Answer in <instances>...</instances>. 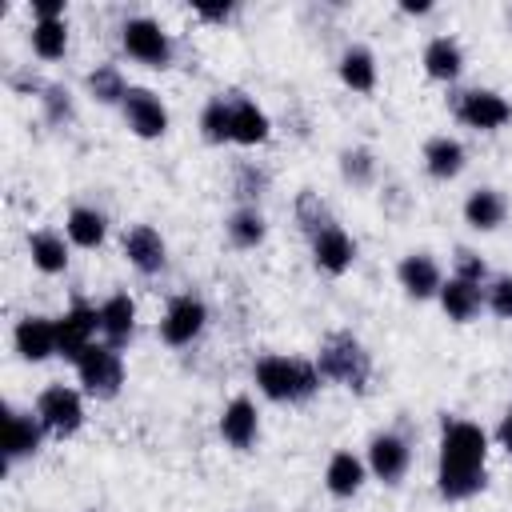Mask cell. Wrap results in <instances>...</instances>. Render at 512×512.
I'll list each match as a JSON object with an SVG mask.
<instances>
[{
	"mask_svg": "<svg viewBox=\"0 0 512 512\" xmlns=\"http://www.w3.org/2000/svg\"><path fill=\"white\" fill-rule=\"evenodd\" d=\"M488 432L472 420L444 416L440 456H436V488L444 500H468L488 484Z\"/></svg>",
	"mask_w": 512,
	"mask_h": 512,
	"instance_id": "obj_1",
	"label": "cell"
},
{
	"mask_svg": "<svg viewBox=\"0 0 512 512\" xmlns=\"http://www.w3.org/2000/svg\"><path fill=\"white\" fill-rule=\"evenodd\" d=\"M252 380L256 388L276 400V404H300L308 396H316L320 388V372L312 360H300V356H280V352H268L252 364Z\"/></svg>",
	"mask_w": 512,
	"mask_h": 512,
	"instance_id": "obj_2",
	"label": "cell"
},
{
	"mask_svg": "<svg viewBox=\"0 0 512 512\" xmlns=\"http://www.w3.org/2000/svg\"><path fill=\"white\" fill-rule=\"evenodd\" d=\"M316 372H320V380H332L340 388L368 392V384H372V352L344 328L328 332L320 340V352H316Z\"/></svg>",
	"mask_w": 512,
	"mask_h": 512,
	"instance_id": "obj_3",
	"label": "cell"
},
{
	"mask_svg": "<svg viewBox=\"0 0 512 512\" xmlns=\"http://www.w3.org/2000/svg\"><path fill=\"white\" fill-rule=\"evenodd\" d=\"M76 376H80V384H84L88 396L112 400V396L120 392V384H124V356H120V348H112V344H92V348L76 360Z\"/></svg>",
	"mask_w": 512,
	"mask_h": 512,
	"instance_id": "obj_4",
	"label": "cell"
},
{
	"mask_svg": "<svg viewBox=\"0 0 512 512\" xmlns=\"http://www.w3.org/2000/svg\"><path fill=\"white\" fill-rule=\"evenodd\" d=\"M120 44L132 60L148 64V68H168L172 64V36L160 28V20L152 16H132L120 28Z\"/></svg>",
	"mask_w": 512,
	"mask_h": 512,
	"instance_id": "obj_5",
	"label": "cell"
},
{
	"mask_svg": "<svg viewBox=\"0 0 512 512\" xmlns=\"http://www.w3.org/2000/svg\"><path fill=\"white\" fill-rule=\"evenodd\" d=\"M36 416L44 424L48 436H76L80 424H84V400L76 388L68 384H48L40 396H36Z\"/></svg>",
	"mask_w": 512,
	"mask_h": 512,
	"instance_id": "obj_6",
	"label": "cell"
},
{
	"mask_svg": "<svg viewBox=\"0 0 512 512\" xmlns=\"http://www.w3.org/2000/svg\"><path fill=\"white\" fill-rule=\"evenodd\" d=\"M452 112H456L460 124H468V128H476V132H496V128H504V124L512 120V104H508L500 92H492V88L456 92Z\"/></svg>",
	"mask_w": 512,
	"mask_h": 512,
	"instance_id": "obj_7",
	"label": "cell"
},
{
	"mask_svg": "<svg viewBox=\"0 0 512 512\" xmlns=\"http://www.w3.org/2000/svg\"><path fill=\"white\" fill-rule=\"evenodd\" d=\"M204 324H208L204 300L192 296V292H180V296L168 300V308H164V316H160V340H164L168 348H188V344L204 332Z\"/></svg>",
	"mask_w": 512,
	"mask_h": 512,
	"instance_id": "obj_8",
	"label": "cell"
},
{
	"mask_svg": "<svg viewBox=\"0 0 512 512\" xmlns=\"http://www.w3.org/2000/svg\"><path fill=\"white\" fill-rule=\"evenodd\" d=\"M96 332H100V308L76 300L64 316H56V340H60V356L64 360H80L92 344H96Z\"/></svg>",
	"mask_w": 512,
	"mask_h": 512,
	"instance_id": "obj_9",
	"label": "cell"
},
{
	"mask_svg": "<svg viewBox=\"0 0 512 512\" xmlns=\"http://www.w3.org/2000/svg\"><path fill=\"white\" fill-rule=\"evenodd\" d=\"M12 348L20 352V360L40 364L60 356V340H56V320L52 316H20L12 328Z\"/></svg>",
	"mask_w": 512,
	"mask_h": 512,
	"instance_id": "obj_10",
	"label": "cell"
},
{
	"mask_svg": "<svg viewBox=\"0 0 512 512\" xmlns=\"http://www.w3.org/2000/svg\"><path fill=\"white\" fill-rule=\"evenodd\" d=\"M120 108H124L128 128L140 140H156V136L168 132V108H164V100L152 88H128V96H124Z\"/></svg>",
	"mask_w": 512,
	"mask_h": 512,
	"instance_id": "obj_11",
	"label": "cell"
},
{
	"mask_svg": "<svg viewBox=\"0 0 512 512\" xmlns=\"http://www.w3.org/2000/svg\"><path fill=\"white\" fill-rule=\"evenodd\" d=\"M120 248H124L128 264H132L140 276H156V272H164V264H168V244H164V236H160L152 224H132V228H124Z\"/></svg>",
	"mask_w": 512,
	"mask_h": 512,
	"instance_id": "obj_12",
	"label": "cell"
},
{
	"mask_svg": "<svg viewBox=\"0 0 512 512\" xmlns=\"http://www.w3.org/2000/svg\"><path fill=\"white\" fill-rule=\"evenodd\" d=\"M408 464H412V448H408V440L400 432H376L368 440V468H372L376 480L400 484Z\"/></svg>",
	"mask_w": 512,
	"mask_h": 512,
	"instance_id": "obj_13",
	"label": "cell"
},
{
	"mask_svg": "<svg viewBox=\"0 0 512 512\" xmlns=\"http://www.w3.org/2000/svg\"><path fill=\"white\" fill-rule=\"evenodd\" d=\"M356 260V240L340 228V224H328L312 236V264L328 276H344Z\"/></svg>",
	"mask_w": 512,
	"mask_h": 512,
	"instance_id": "obj_14",
	"label": "cell"
},
{
	"mask_svg": "<svg viewBox=\"0 0 512 512\" xmlns=\"http://www.w3.org/2000/svg\"><path fill=\"white\" fill-rule=\"evenodd\" d=\"M396 280L400 288L412 296V300H428V296H440V264L428 256V252H408L400 264H396Z\"/></svg>",
	"mask_w": 512,
	"mask_h": 512,
	"instance_id": "obj_15",
	"label": "cell"
},
{
	"mask_svg": "<svg viewBox=\"0 0 512 512\" xmlns=\"http://www.w3.org/2000/svg\"><path fill=\"white\" fill-rule=\"evenodd\" d=\"M228 100H232V144H244V148L264 144V140L272 136L268 112H264L256 100L240 96V92H228Z\"/></svg>",
	"mask_w": 512,
	"mask_h": 512,
	"instance_id": "obj_16",
	"label": "cell"
},
{
	"mask_svg": "<svg viewBox=\"0 0 512 512\" xmlns=\"http://www.w3.org/2000/svg\"><path fill=\"white\" fill-rule=\"evenodd\" d=\"M256 432H260V412H256V404H252L248 396L228 400L224 412H220V436H224L232 448L244 452V448L256 444Z\"/></svg>",
	"mask_w": 512,
	"mask_h": 512,
	"instance_id": "obj_17",
	"label": "cell"
},
{
	"mask_svg": "<svg viewBox=\"0 0 512 512\" xmlns=\"http://www.w3.org/2000/svg\"><path fill=\"white\" fill-rule=\"evenodd\" d=\"M40 440H44L40 416L12 408V412H8V428H4V460L16 464V460H24V456H36Z\"/></svg>",
	"mask_w": 512,
	"mask_h": 512,
	"instance_id": "obj_18",
	"label": "cell"
},
{
	"mask_svg": "<svg viewBox=\"0 0 512 512\" xmlns=\"http://www.w3.org/2000/svg\"><path fill=\"white\" fill-rule=\"evenodd\" d=\"M440 308H444V316L448 320H456V324H468V320H476L480 316V308H484V288L480 284H472V280H460V276H448L444 284H440Z\"/></svg>",
	"mask_w": 512,
	"mask_h": 512,
	"instance_id": "obj_19",
	"label": "cell"
},
{
	"mask_svg": "<svg viewBox=\"0 0 512 512\" xmlns=\"http://www.w3.org/2000/svg\"><path fill=\"white\" fill-rule=\"evenodd\" d=\"M100 332H104V344H112V348L132 340V332H136V300L128 292H112L100 304Z\"/></svg>",
	"mask_w": 512,
	"mask_h": 512,
	"instance_id": "obj_20",
	"label": "cell"
},
{
	"mask_svg": "<svg viewBox=\"0 0 512 512\" xmlns=\"http://www.w3.org/2000/svg\"><path fill=\"white\" fill-rule=\"evenodd\" d=\"M364 468H368V464H364L356 452L340 448V452H332V456H328L324 488H328L336 500H352V496L364 488Z\"/></svg>",
	"mask_w": 512,
	"mask_h": 512,
	"instance_id": "obj_21",
	"label": "cell"
},
{
	"mask_svg": "<svg viewBox=\"0 0 512 512\" xmlns=\"http://www.w3.org/2000/svg\"><path fill=\"white\" fill-rule=\"evenodd\" d=\"M464 160H468V152L456 136H432L424 144V172L432 180H456L464 172Z\"/></svg>",
	"mask_w": 512,
	"mask_h": 512,
	"instance_id": "obj_22",
	"label": "cell"
},
{
	"mask_svg": "<svg viewBox=\"0 0 512 512\" xmlns=\"http://www.w3.org/2000/svg\"><path fill=\"white\" fill-rule=\"evenodd\" d=\"M508 216V200L496 192V188H476L468 192L464 200V224L476 228V232H496Z\"/></svg>",
	"mask_w": 512,
	"mask_h": 512,
	"instance_id": "obj_23",
	"label": "cell"
},
{
	"mask_svg": "<svg viewBox=\"0 0 512 512\" xmlns=\"http://www.w3.org/2000/svg\"><path fill=\"white\" fill-rule=\"evenodd\" d=\"M424 72H428L432 80L452 84V80L464 72V52H460V44H456L452 36H432V40L424 44Z\"/></svg>",
	"mask_w": 512,
	"mask_h": 512,
	"instance_id": "obj_24",
	"label": "cell"
},
{
	"mask_svg": "<svg viewBox=\"0 0 512 512\" xmlns=\"http://www.w3.org/2000/svg\"><path fill=\"white\" fill-rule=\"evenodd\" d=\"M64 232H68V240L76 248H100L104 236H108V220H104V212H96L88 204H76L68 212V220H64Z\"/></svg>",
	"mask_w": 512,
	"mask_h": 512,
	"instance_id": "obj_25",
	"label": "cell"
},
{
	"mask_svg": "<svg viewBox=\"0 0 512 512\" xmlns=\"http://www.w3.org/2000/svg\"><path fill=\"white\" fill-rule=\"evenodd\" d=\"M336 68H340L344 88H352V92H372V88H376V56H372L364 44L344 48V56H340Z\"/></svg>",
	"mask_w": 512,
	"mask_h": 512,
	"instance_id": "obj_26",
	"label": "cell"
},
{
	"mask_svg": "<svg viewBox=\"0 0 512 512\" xmlns=\"http://www.w3.org/2000/svg\"><path fill=\"white\" fill-rule=\"evenodd\" d=\"M28 256L44 276H60L68 268V244L56 232H32L28 236Z\"/></svg>",
	"mask_w": 512,
	"mask_h": 512,
	"instance_id": "obj_27",
	"label": "cell"
},
{
	"mask_svg": "<svg viewBox=\"0 0 512 512\" xmlns=\"http://www.w3.org/2000/svg\"><path fill=\"white\" fill-rule=\"evenodd\" d=\"M224 232H228V240L236 244V248H256V244H264V236H268V224H264V216H260V208H248V204H240L228 220H224Z\"/></svg>",
	"mask_w": 512,
	"mask_h": 512,
	"instance_id": "obj_28",
	"label": "cell"
},
{
	"mask_svg": "<svg viewBox=\"0 0 512 512\" xmlns=\"http://www.w3.org/2000/svg\"><path fill=\"white\" fill-rule=\"evenodd\" d=\"M28 40L40 60H60L68 52V24L64 20H32Z\"/></svg>",
	"mask_w": 512,
	"mask_h": 512,
	"instance_id": "obj_29",
	"label": "cell"
},
{
	"mask_svg": "<svg viewBox=\"0 0 512 512\" xmlns=\"http://www.w3.org/2000/svg\"><path fill=\"white\" fill-rule=\"evenodd\" d=\"M128 88H132V84H124V76H120L116 64H96V68L88 72V96H92L96 104H124Z\"/></svg>",
	"mask_w": 512,
	"mask_h": 512,
	"instance_id": "obj_30",
	"label": "cell"
},
{
	"mask_svg": "<svg viewBox=\"0 0 512 512\" xmlns=\"http://www.w3.org/2000/svg\"><path fill=\"white\" fill-rule=\"evenodd\" d=\"M200 136L208 144H224L232 140V100L228 96H212L200 112Z\"/></svg>",
	"mask_w": 512,
	"mask_h": 512,
	"instance_id": "obj_31",
	"label": "cell"
},
{
	"mask_svg": "<svg viewBox=\"0 0 512 512\" xmlns=\"http://www.w3.org/2000/svg\"><path fill=\"white\" fill-rule=\"evenodd\" d=\"M340 176H344V184H352V188H368V184L376 180V156H372V148H364V144L344 148V152H340Z\"/></svg>",
	"mask_w": 512,
	"mask_h": 512,
	"instance_id": "obj_32",
	"label": "cell"
},
{
	"mask_svg": "<svg viewBox=\"0 0 512 512\" xmlns=\"http://www.w3.org/2000/svg\"><path fill=\"white\" fill-rule=\"evenodd\" d=\"M296 224H300V232L312 240L320 228H328V224H336L332 216H328V204L320 200V192H312V188H304L300 196H296Z\"/></svg>",
	"mask_w": 512,
	"mask_h": 512,
	"instance_id": "obj_33",
	"label": "cell"
},
{
	"mask_svg": "<svg viewBox=\"0 0 512 512\" xmlns=\"http://www.w3.org/2000/svg\"><path fill=\"white\" fill-rule=\"evenodd\" d=\"M264 188H268V172H264L260 164L244 160V164L236 168V196H240L248 208H256V200L264 196Z\"/></svg>",
	"mask_w": 512,
	"mask_h": 512,
	"instance_id": "obj_34",
	"label": "cell"
},
{
	"mask_svg": "<svg viewBox=\"0 0 512 512\" xmlns=\"http://www.w3.org/2000/svg\"><path fill=\"white\" fill-rule=\"evenodd\" d=\"M40 104H44L48 124H68V120H72V96H68V88L44 84V88H40Z\"/></svg>",
	"mask_w": 512,
	"mask_h": 512,
	"instance_id": "obj_35",
	"label": "cell"
},
{
	"mask_svg": "<svg viewBox=\"0 0 512 512\" xmlns=\"http://www.w3.org/2000/svg\"><path fill=\"white\" fill-rule=\"evenodd\" d=\"M484 304H488L500 320H512V272L496 276V280L484 288Z\"/></svg>",
	"mask_w": 512,
	"mask_h": 512,
	"instance_id": "obj_36",
	"label": "cell"
},
{
	"mask_svg": "<svg viewBox=\"0 0 512 512\" xmlns=\"http://www.w3.org/2000/svg\"><path fill=\"white\" fill-rule=\"evenodd\" d=\"M452 276H460V280H472V284H480L484 276H488V268H484V260L472 252V248H456V272Z\"/></svg>",
	"mask_w": 512,
	"mask_h": 512,
	"instance_id": "obj_37",
	"label": "cell"
},
{
	"mask_svg": "<svg viewBox=\"0 0 512 512\" xmlns=\"http://www.w3.org/2000/svg\"><path fill=\"white\" fill-rule=\"evenodd\" d=\"M36 20H64V0H32Z\"/></svg>",
	"mask_w": 512,
	"mask_h": 512,
	"instance_id": "obj_38",
	"label": "cell"
},
{
	"mask_svg": "<svg viewBox=\"0 0 512 512\" xmlns=\"http://www.w3.org/2000/svg\"><path fill=\"white\" fill-rule=\"evenodd\" d=\"M196 16L200 20H228L232 16V4H196Z\"/></svg>",
	"mask_w": 512,
	"mask_h": 512,
	"instance_id": "obj_39",
	"label": "cell"
},
{
	"mask_svg": "<svg viewBox=\"0 0 512 512\" xmlns=\"http://www.w3.org/2000/svg\"><path fill=\"white\" fill-rule=\"evenodd\" d=\"M496 440H500V448L512 456V412L500 420V428H496Z\"/></svg>",
	"mask_w": 512,
	"mask_h": 512,
	"instance_id": "obj_40",
	"label": "cell"
},
{
	"mask_svg": "<svg viewBox=\"0 0 512 512\" xmlns=\"http://www.w3.org/2000/svg\"><path fill=\"white\" fill-rule=\"evenodd\" d=\"M428 8H432L428 0H404V4H400V12H408V16H424Z\"/></svg>",
	"mask_w": 512,
	"mask_h": 512,
	"instance_id": "obj_41",
	"label": "cell"
},
{
	"mask_svg": "<svg viewBox=\"0 0 512 512\" xmlns=\"http://www.w3.org/2000/svg\"><path fill=\"white\" fill-rule=\"evenodd\" d=\"M508 24H512V8H508Z\"/></svg>",
	"mask_w": 512,
	"mask_h": 512,
	"instance_id": "obj_42",
	"label": "cell"
},
{
	"mask_svg": "<svg viewBox=\"0 0 512 512\" xmlns=\"http://www.w3.org/2000/svg\"><path fill=\"white\" fill-rule=\"evenodd\" d=\"M508 412H512V408H508Z\"/></svg>",
	"mask_w": 512,
	"mask_h": 512,
	"instance_id": "obj_43",
	"label": "cell"
}]
</instances>
